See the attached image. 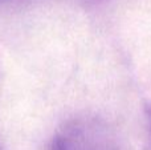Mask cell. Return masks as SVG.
Wrapping results in <instances>:
<instances>
[{
    "label": "cell",
    "instance_id": "cell-3",
    "mask_svg": "<svg viewBox=\"0 0 151 150\" xmlns=\"http://www.w3.org/2000/svg\"><path fill=\"white\" fill-rule=\"evenodd\" d=\"M90 1H99V0H90Z\"/></svg>",
    "mask_w": 151,
    "mask_h": 150
},
{
    "label": "cell",
    "instance_id": "cell-2",
    "mask_svg": "<svg viewBox=\"0 0 151 150\" xmlns=\"http://www.w3.org/2000/svg\"><path fill=\"white\" fill-rule=\"evenodd\" d=\"M147 121H149V130H150V137H151V105L147 106Z\"/></svg>",
    "mask_w": 151,
    "mask_h": 150
},
{
    "label": "cell",
    "instance_id": "cell-1",
    "mask_svg": "<svg viewBox=\"0 0 151 150\" xmlns=\"http://www.w3.org/2000/svg\"><path fill=\"white\" fill-rule=\"evenodd\" d=\"M49 150H125L117 129L97 116H78L64 122Z\"/></svg>",
    "mask_w": 151,
    "mask_h": 150
}]
</instances>
